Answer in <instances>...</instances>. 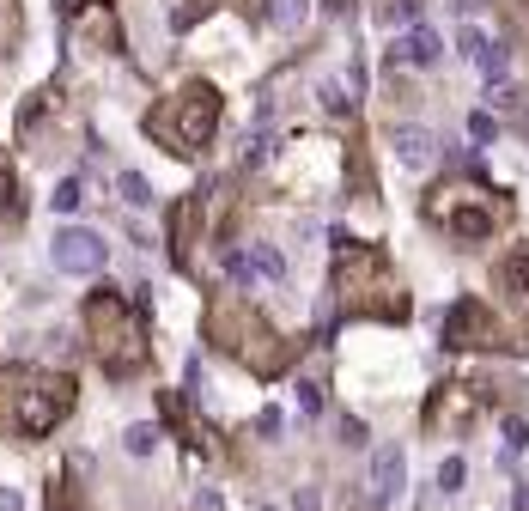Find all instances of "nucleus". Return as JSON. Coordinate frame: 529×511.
<instances>
[{
    "mask_svg": "<svg viewBox=\"0 0 529 511\" xmlns=\"http://www.w3.org/2000/svg\"><path fill=\"white\" fill-rule=\"evenodd\" d=\"M201 219H207V189H189V195L171 207V262H177V268H189V262H195Z\"/></svg>",
    "mask_w": 529,
    "mask_h": 511,
    "instance_id": "nucleus-11",
    "label": "nucleus"
},
{
    "mask_svg": "<svg viewBox=\"0 0 529 511\" xmlns=\"http://www.w3.org/2000/svg\"><path fill=\"white\" fill-rule=\"evenodd\" d=\"M49 207H55V213H80V207H86V183H80V177H61L55 195H49Z\"/></svg>",
    "mask_w": 529,
    "mask_h": 511,
    "instance_id": "nucleus-18",
    "label": "nucleus"
},
{
    "mask_svg": "<svg viewBox=\"0 0 529 511\" xmlns=\"http://www.w3.org/2000/svg\"><path fill=\"white\" fill-rule=\"evenodd\" d=\"M280 426H286L280 408H262V414H256V432H262V438H280Z\"/></svg>",
    "mask_w": 529,
    "mask_h": 511,
    "instance_id": "nucleus-25",
    "label": "nucleus"
},
{
    "mask_svg": "<svg viewBox=\"0 0 529 511\" xmlns=\"http://www.w3.org/2000/svg\"><path fill=\"white\" fill-rule=\"evenodd\" d=\"M250 262H256V280H262V286H280V280H286V256H280L274 244H250Z\"/></svg>",
    "mask_w": 529,
    "mask_h": 511,
    "instance_id": "nucleus-16",
    "label": "nucleus"
},
{
    "mask_svg": "<svg viewBox=\"0 0 529 511\" xmlns=\"http://www.w3.org/2000/svg\"><path fill=\"white\" fill-rule=\"evenodd\" d=\"M493 292L505 299L511 317L529 323V244H511V250L493 262Z\"/></svg>",
    "mask_w": 529,
    "mask_h": 511,
    "instance_id": "nucleus-10",
    "label": "nucleus"
},
{
    "mask_svg": "<svg viewBox=\"0 0 529 511\" xmlns=\"http://www.w3.org/2000/svg\"><path fill=\"white\" fill-rule=\"evenodd\" d=\"M438 55H444V43L432 25H408V37L396 43V61H408V67H432Z\"/></svg>",
    "mask_w": 529,
    "mask_h": 511,
    "instance_id": "nucleus-14",
    "label": "nucleus"
},
{
    "mask_svg": "<svg viewBox=\"0 0 529 511\" xmlns=\"http://www.w3.org/2000/svg\"><path fill=\"white\" fill-rule=\"evenodd\" d=\"M219 116H225V98H219V86H207V80H189V86H177L153 116H146V134H153L165 153H177V159H195V153H207L213 146V134H219Z\"/></svg>",
    "mask_w": 529,
    "mask_h": 511,
    "instance_id": "nucleus-6",
    "label": "nucleus"
},
{
    "mask_svg": "<svg viewBox=\"0 0 529 511\" xmlns=\"http://www.w3.org/2000/svg\"><path fill=\"white\" fill-rule=\"evenodd\" d=\"M25 207H19V171H13V159H7V146H0V219H19Z\"/></svg>",
    "mask_w": 529,
    "mask_h": 511,
    "instance_id": "nucleus-15",
    "label": "nucleus"
},
{
    "mask_svg": "<svg viewBox=\"0 0 529 511\" xmlns=\"http://www.w3.org/2000/svg\"><path fill=\"white\" fill-rule=\"evenodd\" d=\"M86 341H92V359L104 365V378L128 384L153 365V341H146V305L122 299L116 286H98L86 299Z\"/></svg>",
    "mask_w": 529,
    "mask_h": 511,
    "instance_id": "nucleus-4",
    "label": "nucleus"
},
{
    "mask_svg": "<svg viewBox=\"0 0 529 511\" xmlns=\"http://www.w3.org/2000/svg\"><path fill=\"white\" fill-rule=\"evenodd\" d=\"M402 481H408V457L402 445H384L371 457V511H390L402 499Z\"/></svg>",
    "mask_w": 529,
    "mask_h": 511,
    "instance_id": "nucleus-12",
    "label": "nucleus"
},
{
    "mask_svg": "<svg viewBox=\"0 0 529 511\" xmlns=\"http://www.w3.org/2000/svg\"><path fill=\"white\" fill-rule=\"evenodd\" d=\"M317 98H323V110H329V116H353V98H347L335 80H323V86H317Z\"/></svg>",
    "mask_w": 529,
    "mask_h": 511,
    "instance_id": "nucleus-23",
    "label": "nucleus"
},
{
    "mask_svg": "<svg viewBox=\"0 0 529 511\" xmlns=\"http://www.w3.org/2000/svg\"><path fill=\"white\" fill-rule=\"evenodd\" d=\"M262 511H274V505H262Z\"/></svg>",
    "mask_w": 529,
    "mask_h": 511,
    "instance_id": "nucleus-35",
    "label": "nucleus"
},
{
    "mask_svg": "<svg viewBox=\"0 0 529 511\" xmlns=\"http://www.w3.org/2000/svg\"><path fill=\"white\" fill-rule=\"evenodd\" d=\"M505 7H511V13H523V7H529V0H505Z\"/></svg>",
    "mask_w": 529,
    "mask_h": 511,
    "instance_id": "nucleus-34",
    "label": "nucleus"
},
{
    "mask_svg": "<svg viewBox=\"0 0 529 511\" xmlns=\"http://www.w3.org/2000/svg\"><path fill=\"white\" fill-rule=\"evenodd\" d=\"M86 7H98V0H61V19H80Z\"/></svg>",
    "mask_w": 529,
    "mask_h": 511,
    "instance_id": "nucleus-31",
    "label": "nucleus"
},
{
    "mask_svg": "<svg viewBox=\"0 0 529 511\" xmlns=\"http://www.w3.org/2000/svg\"><path fill=\"white\" fill-rule=\"evenodd\" d=\"M444 347L450 353H529V323L511 311H493L487 299H457L444 311Z\"/></svg>",
    "mask_w": 529,
    "mask_h": 511,
    "instance_id": "nucleus-7",
    "label": "nucleus"
},
{
    "mask_svg": "<svg viewBox=\"0 0 529 511\" xmlns=\"http://www.w3.org/2000/svg\"><path fill=\"white\" fill-rule=\"evenodd\" d=\"M335 311L341 317H371V323H408L414 299H408V280L396 274V262L365 244V238H347L335 232Z\"/></svg>",
    "mask_w": 529,
    "mask_h": 511,
    "instance_id": "nucleus-1",
    "label": "nucleus"
},
{
    "mask_svg": "<svg viewBox=\"0 0 529 511\" xmlns=\"http://www.w3.org/2000/svg\"><path fill=\"white\" fill-rule=\"evenodd\" d=\"M323 13H329V19H347V13H353V0H323Z\"/></svg>",
    "mask_w": 529,
    "mask_h": 511,
    "instance_id": "nucleus-33",
    "label": "nucleus"
},
{
    "mask_svg": "<svg viewBox=\"0 0 529 511\" xmlns=\"http://www.w3.org/2000/svg\"><path fill=\"white\" fill-rule=\"evenodd\" d=\"M80 390H73L67 372H49V365H0V432H19V438H49Z\"/></svg>",
    "mask_w": 529,
    "mask_h": 511,
    "instance_id": "nucleus-5",
    "label": "nucleus"
},
{
    "mask_svg": "<svg viewBox=\"0 0 529 511\" xmlns=\"http://www.w3.org/2000/svg\"><path fill=\"white\" fill-rule=\"evenodd\" d=\"M420 219H426L438 238L475 250V244H487L493 232H505V226H511V195H499L487 177L463 171V177H444V183H432V189H426Z\"/></svg>",
    "mask_w": 529,
    "mask_h": 511,
    "instance_id": "nucleus-2",
    "label": "nucleus"
},
{
    "mask_svg": "<svg viewBox=\"0 0 529 511\" xmlns=\"http://www.w3.org/2000/svg\"><path fill=\"white\" fill-rule=\"evenodd\" d=\"M475 414H481L475 384H438V390L426 396V408H420V426L438 432V438H463V432L475 426Z\"/></svg>",
    "mask_w": 529,
    "mask_h": 511,
    "instance_id": "nucleus-8",
    "label": "nucleus"
},
{
    "mask_svg": "<svg viewBox=\"0 0 529 511\" xmlns=\"http://www.w3.org/2000/svg\"><path fill=\"white\" fill-rule=\"evenodd\" d=\"M311 19V0H268V25L274 31H298Z\"/></svg>",
    "mask_w": 529,
    "mask_h": 511,
    "instance_id": "nucleus-17",
    "label": "nucleus"
},
{
    "mask_svg": "<svg viewBox=\"0 0 529 511\" xmlns=\"http://www.w3.org/2000/svg\"><path fill=\"white\" fill-rule=\"evenodd\" d=\"M0 511H25V493H19V487H7V481H0Z\"/></svg>",
    "mask_w": 529,
    "mask_h": 511,
    "instance_id": "nucleus-27",
    "label": "nucleus"
},
{
    "mask_svg": "<svg viewBox=\"0 0 529 511\" xmlns=\"http://www.w3.org/2000/svg\"><path fill=\"white\" fill-rule=\"evenodd\" d=\"M463 128H469V140H475V146H493V134H499L493 110H469V122H463Z\"/></svg>",
    "mask_w": 529,
    "mask_h": 511,
    "instance_id": "nucleus-22",
    "label": "nucleus"
},
{
    "mask_svg": "<svg viewBox=\"0 0 529 511\" xmlns=\"http://www.w3.org/2000/svg\"><path fill=\"white\" fill-rule=\"evenodd\" d=\"M292 505H298V511H323V493H317V487H298Z\"/></svg>",
    "mask_w": 529,
    "mask_h": 511,
    "instance_id": "nucleus-28",
    "label": "nucleus"
},
{
    "mask_svg": "<svg viewBox=\"0 0 529 511\" xmlns=\"http://www.w3.org/2000/svg\"><path fill=\"white\" fill-rule=\"evenodd\" d=\"M116 189H122V201H128V207H153V183H146L140 171H122V177H116Z\"/></svg>",
    "mask_w": 529,
    "mask_h": 511,
    "instance_id": "nucleus-20",
    "label": "nucleus"
},
{
    "mask_svg": "<svg viewBox=\"0 0 529 511\" xmlns=\"http://www.w3.org/2000/svg\"><path fill=\"white\" fill-rule=\"evenodd\" d=\"M122 445H128V457H153V451H159V426H146V420L128 426V432H122Z\"/></svg>",
    "mask_w": 529,
    "mask_h": 511,
    "instance_id": "nucleus-19",
    "label": "nucleus"
},
{
    "mask_svg": "<svg viewBox=\"0 0 529 511\" xmlns=\"http://www.w3.org/2000/svg\"><path fill=\"white\" fill-rule=\"evenodd\" d=\"M390 146H396V159H402L408 171H426V165L438 159L444 140H438L432 128H420V122H396V128H390Z\"/></svg>",
    "mask_w": 529,
    "mask_h": 511,
    "instance_id": "nucleus-13",
    "label": "nucleus"
},
{
    "mask_svg": "<svg viewBox=\"0 0 529 511\" xmlns=\"http://www.w3.org/2000/svg\"><path fill=\"white\" fill-rule=\"evenodd\" d=\"M298 414H305V420H311V414H323V384H311V378L298 384Z\"/></svg>",
    "mask_w": 529,
    "mask_h": 511,
    "instance_id": "nucleus-24",
    "label": "nucleus"
},
{
    "mask_svg": "<svg viewBox=\"0 0 529 511\" xmlns=\"http://www.w3.org/2000/svg\"><path fill=\"white\" fill-rule=\"evenodd\" d=\"M511 511H529V481H517V487H511Z\"/></svg>",
    "mask_w": 529,
    "mask_h": 511,
    "instance_id": "nucleus-32",
    "label": "nucleus"
},
{
    "mask_svg": "<svg viewBox=\"0 0 529 511\" xmlns=\"http://www.w3.org/2000/svg\"><path fill=\"white\" fill-rule=\"evenodd\" d=\"M450 13H457V19L469 25V19H481V0H450Z\"/></svg>",
    "mask_w": 529,
    "mask_h": 511,
    "instance_id": "nucleus-29",
    "label": "nucleus"
},
{
    "mask_svg": "<svg viewBox=\"0 0 529 511\" xmlns=\"http://www.w3.org/2000/svg\"><path fill=\"white\" fill-rule=\"evenodd\" d=\"M49 262H55V274H80V280H92V274H104L110 244H104L92 226H61V232L49 238Z\"/></svg>",
    "mask_w": 529,
    "mask_h": 511,
    "instance_id": "nucleus-9",
    "label": "nucleus"
},
{
    "mask_svg": "<svg viewBox=\"0 0 529 511\" xmlns=\"http://www.w3.org/2000/svg\"><path fill=\"white\" fill-rule=\"evenodd\" d=\"M463 481H469V457H444V469H438V493H463Z\"/></svg>",
    "mask_w": 529,
    "mask_h": 511,
    "instance_id": "nucleus-21",
    "label": "nucleus"
},
{
    "mask_svg": "<svg viewBox=\"0 0 529 511\" xmlns=\"http://www.w3.org/2000/svg\"><path fill=\"white\" fill-rule=\"evenodd\" d=\"M195 511H225V499H219L213 487H201V493H195Z\"/></svg>",
    "mask_w": 529,
    "mask_h": 511,
    "instance_id": "nucleus-30",
    "label": "nucleus"
},
{
    "mask_svg": "<svg viewBox=\"0 0 529 511\" xmlns=\"http://www.w3.org/2000/svg\"><path fill=\"white\" fill-rule=\"evenodd\" d=\"M341 445H365V420H359V414L341 420Z\"/></svg>",
    "mask_w": 529,
    "mask_h": 511,
    "instance_id": "nucleus-26",
    "label": "nucleus"
},
{
    "mask_svg": "<svg viewBox=\"0 0 529 511\" xmlns=\"http://www.w3.org/2000/svg\"><path fill=\"white\" fill-rule=\"evenodd\" d=\"M207 341L219 353H232L238 365H250L256 378H280L286 365L298 359V347L305 341H286L244 292H213V305H207Z\"/></svg>",
    "mask_w": 529,
    "mask_h": 511,
    "instance_id": "nucleus-3",
    "label": "nucleus"
}]
</instances>
